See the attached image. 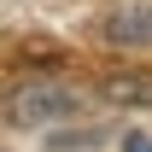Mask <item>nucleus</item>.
Segmentation results:
<instances>
[{
  "instance_id": "1",
  "label": "nucleus",
  "mask_w": 152,
  "mask_h": 152,
  "mask_svg": "<svg viewBox=\"0 0 152 152\" xmlns=\"http://www.w3.org/2000/svg\"><path fill=\"white\" fill-rule=\"evenodd\" d=\"M70 111H76V94L58 88V82H18L6 94V117L18 129H47V123H58V117H70Z\"/></svg>"
},
{
  "instance_id": "2",
  "label": "nucleus",
  "mask_w": 152,
  "mask_h": 152,
  "mask_svg": "<svg viewBox=\"0 0 152 152\" xmlns=\"http://www.w3.org/2000/svg\"><path fill=\"white\" fill-rule=\"evenodd\" d=\"M99 94L111 105H152V70H117L99 82Z\"/></svg>"
},
{
  "instance_id": "3",
  "label": "nucleus",
  "mask_w": 152,
  "mask_h": 152,
  "mask_svg": "<svg viewBox=\"0 0 152 152\" xmlns=\"http://www.w3.org/2000/svg\"><path fill=\"white\" fill-rule=\"evenodd\" d=\"M105 35H111V41H123V47H134V41H152V12H146V6L111 12V18H105Z\"/></svg>"
},
{
  "instance_id": "4",
  "label": "nucleus",
  "mask_w": 152,
  "mask_h": 152,
  "mask_svg": "<svg viewBox=\"0 0 152 152\" xmlns=\"http://www.w3.org/2000/svg\"><path fill=\"white\" fill-rule=\"evenodd\" d=\"M123 152H152V140H146V134H129V140H123Z\"/></svg>"
}]
</instances>
